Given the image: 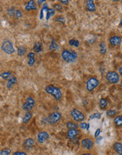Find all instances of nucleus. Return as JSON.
<instances>
[{
  "mask_svg": "<svg viewBox=\"0 0 122 155\" xmlns=\"http://www.w3.org/2000/svg\"><path fill=\"white\" fill-rule=\"evenodd\" d=\"M59 47H58V45L57 44H56V41L54 38L51 39V45L50 47H49V49L50 50H53V49H58Z\"/></svg>",
  "mask_w": 122,
  "mask_h": 155,
  "instance_id": "c756f323",
  "label": "nucleus"
},
{
  "mask_svg": "<svg viewBox=\"0 0 122 155\" xmlns=\"http://www.w3.org/2000/svg\"><path fill=\"white\" fill-rule=\"evenodd\" d=\"M54 14H55V11L53 9L49 8L47 12V20H49V19H50L51 16H53Z\"/></svg>",
  "mask_w": 122,
  "mask_h": 155,
  "instance_id": "7c9ffc66",
  "label": "nucleus"
},
{
  "mask_svg": "<svg viewBox=\"0 0 122 155\" xmlns=\"http://www.w3.org/2000/svg\"><path fill=\"white\" fill-rule=\"evenodd\" d=\"M60 2L63 4H68L69 1H63V0H61V1H60Z\"/></svg>",
  "mask_w": 122,
  "mask_h": 155,
  "instance_id": "ea45409f",
  "label": "nucleus"
},
{
  "mask_svg": "<svg viewBox=\"0 0 122 155\" xmlns=\"http://www.w3.org/2000/svg\"><path fill=\"white\" fill-rule=\"evenodd\" d=\"M23 13L22 10L20 9H16V15H15V17L17 18V19H20V18L23 17Z\"/></svg>",
  "mask_w": 122,
  "mask_h": 155,
  "instance_id": "c9c22d12",
  "label": "nucleus"
},
{
  "mask_svg": "<svg viewBox=\"0 0 122 155\" xmlns=\"http://www.w3.org/2000/svg\"><path fill=\"white\" fill-rule=\"evenodd\" d=\"M81 145L83 149H86V150H91L94 145V142L91 138H85L82 139V140L81 141Z\"/></svg>",
  "mask_w": 122,
  "mask_h": 155,
  "instance_id": "1a4fd4ad",
  "label": "nucleus"
},
{
  "mask_svg": "<svg viewBox=\"0 0 122 155\" xmlns=\"http://www.w3.org/2000/svg\"><path fill=\"white\" fill-rule=\"evenodd\" d=\"M42 44L40 42H35L34 44V47H33V49L34 51L36 53H39L42 51Z\"/></svg>",
  "mask_w": 122,
  "mask_h": 155,
  "instance_id": "a878e982",
  "label": "nucleus"
},
{
  "mask_svg": "<svg viewBox=\"0 0 122 155\" xmlns=\"http://www.w3.org/2000/svg\"><path fill=\"white\" fill-rule=\"evenodd\" d=\"M13 155H28V154L25 152H24V151L18 150V151H16V152H14L13 153Z\"/></svg>",
  "mask_w": 122,
  "mask_h": 155,
  "instance_id": "e433bc0d",
  "label": "nucleus"
},
{
  "mask_svg": "<svg viewBox=\"0 0 122 155\" xmlns=\"http://www.w3.org/2000/svg\"><path fill=\"white\" fill-rule=\"evenodd\" d=\"M35 104H36V101H35L34 97H32V96H28L25 101L22 105V109L25 112H31L35 108Z\"/></svg>",
  "mask_w": 122,
  "mask_h": 155,
  "instance_id": "423d86ee",
  "label": "nucleus"
},
{
  "mask_svg": "<svg viewBox=\"0 0 122 155\" xmlns=\"http://www.w3.org/2000/svg\"><path fill=\"white\" fill-rule=\"evenodd\" d=\"M102 114L100 113H94L93 114H91L89 116L90 119H100L101 118Z\"/></svg>",
  "mask_w": 122,
  "mask_h": 155,
  "instance_id": "72a5a7b5",
  "label": "nucleus"
},
{
  "mask_svg": "<svg viewBox=\"0 0 122 155\" xmlns=\"http://www.w3.org/2000/svg\"><path fill=\"white\" fill-rule=\"evenodd\" d=\"M113 149L118 155H122V143L119 142H114L113 144Z\"/></svg>",
  "mask_w": 122,
  "mask_h": 155,
  "instance_id": "6ab92c4d",
  "label": "nucleus"
},
{
  "mask_svg": "<svg viewBox=\"0 0 122 155\" xmlns=\"http://www.w3.org/2000/svg\"><path fill=\"white\" fill-rule=\"evenodd\" d=\"M119 75H121L122 76V66L120 67L119 69Z\"/></svg>",
  "mask_w": 122,
  "mask_h": 155,
  "instance_id": "79ce46f5",
  "label": "nucleus"
},
{
  "mask_svg": "<svg viewBox=\"0 0 122 155\" xmlns=\"http://www.w3.org/2000/svg\"><path fill=\"white\" fill-rule=\"evenodd\" d=\"M53 9L54 11H61L63 9V6L60 4H56L53 6Z\"/></svg>",
  "mask_w": 122,
  "mask_h": 155,
  "instance_id": "2f4dec72",
  "label": "nucleus"
},
{
  "mask_svg": "<svg viewBox=\"0 0 122 155\" xmlns=\"http://www.w3.org/2000/svg\"><path fill=\"white\" fill-rule=\"evenodd\" d=\"M17 81H18V80H17L16 76L12 75V76L10 77L9 79H8V82H7L6 88L7 89H11L14 86V85L16 84Z\"/></svg>",
  "mask_w": 122,
  "mask_h": 155,
  "instance_id": "2eb2a0df",
  "label": "nucleus"
},
{
  "mask_svg": "<svg viewBox=\"0 0 122 155\" xmlns=\"http://www.w3.org/2000/svg\"><path fill=\"white\" fill-rule=\"evenodd\" d=\"M44 2H45V1H44V0H43V1H37V4L39 5L42 4V3H44Z\"/></svg>",
  "mask_w": 122,
  "mask_h": 155,
  "instance_id": "37998d69",
  "label": "nucleus"
},
{
  "mask_svg": "<svg viewBox=\"0 0 122 155\" xmlns=\"http://www.w3.org/2000/svg\"><path fill=\"white\" fill-rule=\"evenodd\" d=\"M28 65L29 66H33L35 65V61H36V59H35V52H29L28 54Z\"/></svg>",
  "mask_w": 122,
  "mask_h": 155,
  "instance_id": "dca6fc26",
  "label": "nucleus"
},
{
  "mask_svg": "<svg viewBox=\"0 0 122 155\" xmlns=\"http://www.w3.org/2000/svg\"><path fill=\"white\" fill-rule=\"evenodd\" d=\"M27 53V48L25 46L20 45L17 48V54L19 56H23Z\"/></svg>",
  "mask_w": 122,
  "mask_h": 155,
  "instance_id": "aec40b11",
  "label": "nucleus"
},
{
  "mask_svg": "<svg viewBox=\"0 0 122 155\" xmlns=\"http://www.w3.org/2000/svg\"><path fill=\"white\" fill-rule=\"evenodd\" d=\"M62 59L67 63H75L78 58V54L75 50L63 49L61 53Z\"/></svg>",
  "mask_w": 122,
  "mask_h": 155,
  "instance_id": "f03ea898",
  "label": "nucleus"
},
{
  "mask_svg": "<svg viewBox=\"0 0 122 155\" xmlns=\"http://www.w3.org/2000/svg\"><path fill=\"white\" fill-rule=\"evenodd\" d=\"M66 128H68V130L70 129H78L79 128V125L77 123H76L75 121H69L66 123Z\"/></svg>",
  "mask_w": 122,
  "mask_h": 155,
  "instance_id": "412c9836",
  "label": "nucleus"
},
{
  "mask_svg": "<svg viewBox=\"0 0 122 155\" xmlns=\"http://www.w3.org/2000/svg\"><path fill=\"white\" fill-rule=\"evenodd\" d=\"M25 9L28 11H36L37 9V6L36 3L34 0H30V1H28L27 5L25 7Z\"/></svg>",
  "mask_w": 122,
  "mask_h": 155,
  "instance_id": "4468645a",
  "label": "nucleus"
},
{
  "mask_svg": "<svg viewBox=\"0 0 122 155\" xmlns=\"http://www.w3.org/2000/svg\"><path fill=\"white\" fill-rule=\"evenodd\" d=\"M69 44H70L71 47H78L80 45V42H79V40H75V39H71L70 41H69Z\"/></svg>",
  "mask_w": 122,
  "mask_h": 155,
  "instance_id": "cd10ccee",
  "label": "nucleus"
},
{
  "mask_svg": "<svg viewBox=\"0 0 122 155\" xmlns=\"http://www.w3.org/2000/svg\"><path fill=\"white\" fill-rule=\"evenodd\" d=\"M107 105H108V101L105 98H101L99 101V106L100 108L102 110H105L106 108L107 107Z\"/></svg>",
  "mask_w": 122,
  "mask_h": 155,
  "instance_id": "5701e85b",
  "label": "nucleus"
},
{
  "mask_svg": "<svg viewBox=\"0 0 122 155\" xmlns=\"http://www.w3.org/2000/svg\"><path fill=\"white\" fill-rule=\"evenodd\" d=\"M62 114L59 111H54L51 113L46 118V123L48 124L54 126V125L57 124L62 119Z\"/></svg>",
  "mask_w": 122,
  "mask_h": 155,
  "instance_id": "7ed1b4c3",
  "label": "nucleus"
},
{
  "mask_svg": "<svg viewBox=\"0 0 122 155\" xmlns=\"http://www.w3.org/2000/svg\"><path fill=\"white\" fill-rule=\"evenodd\" d=\"M86 9L88 11L94 12L95 11V5L93 0H88L86 2Z\"/></svg>",
  "mask_w": 122,
  "mask_h": 155,
  "instance_id": "a211bd4d",
  "label": "nucleus"
},
{
  "mask_svg": "<svg viewBox=\"0 0 122 155\" xmlns=\"http://www.w3.org/2000/svg\"><path fill=\"white\" fill-rule=\"evenodd\" d=\"M55 21H56V22H58V23H62V24H64L65 23V19L64 17L61 16H56V18L54 19Z\"/></svg>",
  "mask_w": 122,
  "mask_h": 155,
  "instance_id": "473e14b6",
  "label": "nucleus"
},
{
  "mask_svg": "<svg viewBox=\"0 0 122 155\" xmlns=\"http://www.w3.org/2000/svg\"><path fill=\"white\" fill-rule=\"evenodd\" d=\"M99 84H100V82H99V81L96 78L94 77L90 78L89 79L86 81V90H87L88 92L93 91V90L98 86Z\"/></svg>",
  "mask_w": 122,
  "mask_h": 155,
  "instance_id": "6e6552de",
  "label": "nucleus"
},
{
  "mask_svg": "<svg viewBox=\"0 0 122 155\" xmlns=\"http://www.w3.org/2000/svg\"><path fill=\"white\" fill-rule=\"evenodd\" d=\"M114 124L116 128L122 127V115L116 116L114 119Z\"/></svg>",
  "mask_w": 122,
  "mask_h": 155,
  "instance_id": "4be33fe9",
  "label": "nucleus"
},
{
  "mask_svg": "<svg viewBox=\"0 0 122 155\" xmlns=\"http://www.w3.org/2000/svg\"><path fill=\"white\" fill-rule=\"evenodd\" d=\"M16 11V9L15 6H11L10 8H8L6 11V14H8V16L11 18H13L15 16Z\"/></svg>",
  "mask_w": 122,
  "mask_h": 155,
  "instance_id": "393cba45",
  "label": "nucleus"
},
{
  "mask_svg": "<svg viewBox=\"0 0 122 155\" xmlns=\"http://www.w3.org/2000/svg\"><path fill=\"white\" fill-rule=\"evenodd\" d=\"M1 49L4 52L7 54H13L16 52V49L13 47V42L8 40V39H6V40L3 41L1 45Z\"/></svg>",
  "mask_w": 122,
  "mask_h": 155,
  "instance_id": "20e7f679",
  "label": "nucleus"
},
{
  "mask_svg": "<svg viewBox=\"0 0 122 155\" xmlns=\"http://www.w3.org/2000/svg\"><path fill=\"white\" fill-rule=\"evenodd\" d=\"M116 114V111H115V110L109 109L107 111V115L109 117L114 116H115Z\"/></svg>",
  "mask_w": 122,
  "mask_h": 155,
  "instance_id": "f704fd0d",
  "label": "nucleus"
},
{
  "mask_svg": "<svg viewBox=\"0 0 122 155\" xmlns=\"http://www.w3.org/2000/svg\"><path fill=\"white\" fill-rule=\"evenodd\" d=\"M121 41L122 40L121 37L118 36V35H114V36L111 37L109 40V44L113 46V47H118V46H119L121 43Z\"/></svg>",
  "mask_w": 122,
  "mask_h": 155,
  "instance_id": "f8f14e48",
  "label": "nucleus"
},
{
  "mask_svg": "<svg viewBox=\"0 0 122 155\" xmlns=\"http://www.w3.org/2000/svg\"><path fill=\"white\" fill-rule=\"evenodd\" d=\"M11 149L8 147L1 149L0 150V155H11Z\"/></svg>",
  "mask_w": 122,
  "mask_h": 155,
  "instance_id": "c85d7f7f",
  "label": "nucleus"
},
{
  "mask_svg": "<svg viewBox=\"0 0 122 155\" xmlns=\"http://www.w3.org/2000/svg\"><path fill=\"white\" fill-rule=\"evenodd\" d=\"M80 155H91V154L89 152H84V153H82V154Z\"/></svg>",
  "mask_w": 122,
  "mask_h": 155,
  "instance_id": "c03bdc74",
  "label": "nucleus"
},
{
  "mask_svg": "<svg viewBox=\"0 0 122 155\" xmlns=\"http://www.w3.org/2000/svg\"><path fill=\"white\" fill-rule=\"evenodd\" d=\"M99 48H100V52L102 54H105L107 53V46L105 42H102L99 44Z\"/></svg>",
  "mask_w": 122,
  "mask_h": 155,
  "instance_id": "bb28decb",
  "label": "nucleus"
},
{
  "mask_svg": "<svg viewBox=\"0 0 122 155\" xmlns=\"http://www.w3.org/2000/svg\"><path fill=\"white\" fill-rule=\"evenodd\" d=\"M11 76H12V72L10 71H5V72H3L1 73V74H0V77L2 78L3 80H4V81L9 79Z\"/></svg>",
  "mask_w": 122,
  "mask_h": 155,
  "instance_id": "b1692460",
  "label": "nucleus"
},
{
  "mask_svg": "<svg viewBox=\"0 0 122 155\" xmlns=\"http://www.w3.org/2000/svg\"><path fill=\"white\" fill-rule=\"evenodd\" d=\"M120 88L122 89V81H121V83H120Z\"/></svg>",
  "mask_w": 122,
  "mask_h": 155,
  "instance_id": "a18cd8bd",
  "label": "nucleus"
},
{
  "mask_svg": "<svg viewBox=\"0 0 122 155\" xmlns=\"http://www.w3.org/2000/svg\"><path fill=\"white\" fill-rule=\"evenodd\" d=\"M70 116L73 120V121L76 123L84 121V119H86V116L81 110L78 109H72L70 111Z\"/></svg>",
  "mask_w": 122,
  "mask_h": 155,
  "instance_id": "39448f33",
  "label": "nucleus"
},
{
  "mask_svg": "<svg viewBox=\"0 0 122 155\" xmlns=\"http://www.w3.org/2000/svg\"><path fill=\"white\" fill-rule=\"evenodd\" d=\"M50 138V135L47 131H40L39 132L37 136V140L39 144H44Z\"/></svg>",
  "mask_w": 122,
  "mask_h": 155,
  "instance_id": "9d476101",
  "label": "nucleus"
},
{
  "mask_svg": "<svg viewBox=\"0 0 122 155\" xmlns=\"http://www.w3.org/2000/svg\"><path fill=\"white\" fill-rule=\"evenodd\" d=\"M87 125L88 124H86V123L81 122L80 124L79 125V127L81 128V129H86V128H87Z\"/></svg>",
  "mask_w": 122,
  "mask_h": 155,
  "instance_id": "4c0bfd02",
  "label": "nucleus"
},
{
  "mask_svg": "<svg viewBox=\"0 0 122 155\" xmlns=\"http://www.w3.org/2000/svg\"><path fill=\"white\" fill-rule=\"evenodd\" d=\"M120 25H121V26L122 27V19H121V21H120Z\"/></svg>",
  "mask_w": 122,
  "mask_h": 155,
  "instance_id": "49530a36",
  "label": "nucleus"
},
{
  "mask_svg": "<svg viewBox=\"0 0 122 155\" xmlns=\"http://www.w3.org/2000/svg\"><path fill=\"white\" fill-rule=\"evenodd\" d=\"M106 80L111 84H117L120 81V76L116 71H108L105 76Z\"/></svg>",
  "mask_w": 122,
  "mask_h": 155,
  "instance_id": "0eeeda50",
  "label": "nucleus"
},
{
  "mask_svg": "<svg viewBox=\"0 0 122 155\" xmlns=\"http://www.w3.org/2000/svg\"><path fill=\"white\" fill-rule=\"evenodd\" d=\"M80 134V131L78 129H70L67 132V138L75 139Z\"/></svg>",
  "mask_w": 122,
  "mask_h": 155,
  "instance_id": "ddd939ff",
  "label": "nucleus"
},
{
  "mask_svg": "<svg viewBox=\"0 0 122 155\" xmlns=\"http://www.w3.org/2000/svg\"><path fill=\"white\" fill-rule=\"evenodd\" d=\"M33 116V114L31 112H25V114L23 118L22 119V124L24 125H26L28 124H29L30 121L32 120Z\"/></svg>",
  "mask_w": 122,
  "mask_h": 155,
  "instance_id": "f3484780",
  "label": "nucleus"
},
{
  "mask_svg": "<svg viewBox=\"0 0 122 155\" xmlns=\"http://www.w3.org/2000/svg\"><path fill=\"white\" fill-rule=\"evenodd\" d=\"M100 132H101V130L100 129V128H98V129L96 130V131H95V138H98L99 136V135L100 134Z\"/></svg>",
  "mask_w": 122,
  "mask_h": 155,
  "instance_id": "58836bf2",
  "label": "nucleus"
},
{
  "mask_svg": "<svg viewBox=\"0 0 122 155\" xmlns=\"http://www.w3.org/2000/svg\"><path fill=\"white\" fill-rule=\"evenodd\" d=\"M102 137H99V138H98V139H97V141H96V142H97V143H99V142H100V141H101V140H102Z\"/></svg>",
  "mask_w": 122,
  "mask_h": 155,
  "instance_id": "a19ab883",
  "label": "nucleus"
},
{
  "mask_svg": "<svg viewBox=\"0 0 122 155\" xmlns=\"http://www.w3.org/2000/svg\"><path fill=\"white\" fill-rule=\"evenodd\" d=\"M35 141L32 138H28L23 141V147L25 149L28 150V149H31L35 146Z\"/></svg>",
  "mask_w": 122,
  "mask_h": 155,
  "instance_id": "9b49d317",
  "label": "nucleus"
},
{
  "mask_svg": "<svg viewBox=\"0 0 122 155\" xmlns=\"http://www.w3.org/2000/svg\"><path fill=\"white\" fill-rule=\"evenodd\" d=\"M44 91L54 98L55 100L60 101L63 98V92L61 90L54 85H48L44 88Z\"/></svg>",
  "mask_w": 122,
  "mask_h": 155,
  "instance_id": "f257e3e1",
  "label": "nucleus"
}]
</instances>
